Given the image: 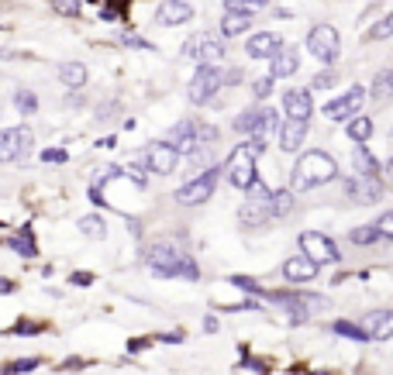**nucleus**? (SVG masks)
<instances>
[{
    "label": "nucleus",
    "instance_id": "13",
    "mask_svg": "<svg viewBox=\"0 0 393 375\" xmlns=\"http://www.w3.org/2000/svg\"><path fill=\"white\" fill-rule=\"evenodd\" d=\"M366 103V90L362 87H352L349 94L335 96L331 103H324V117L328 121H352V117H359V107Z\"/></svg>",
    "mask_w": 393,
    "mask_h": 375
},
{
    "label": "nucleus",
    "instance_id": "40",
    "mask_svg": "<svg viewBox=\"0 0 393 375\" xmlns=\"http://www.w3.org/2000/svg\"><path fill=\"white\" fill-rule=\"evenodd\" d=\"M266 141H269V138H249V141H245L242 148H245V152H249L252 159H259V155L266 152Z\"/></svg>",
    "mask_w": 393,
    "mask_h": 375
},
{
    "label": "nucleus",
    "instance_id": "12",
    "mask_svg": "<svg viewBox=\"0 0 393 375\" xmlns=\"http://www.w3.org/2000/svg\"><path fill=\"white\" fill-rule=\"evenodd\" d=\"M183 55L196 59L200 66H214V62L224 59V42L214 38V35H207V31H200V35H194V38L183 45Z\"/></svg>",
    "mask_w": 393,
    "mask_h": 375
},
{
    "label": "nucleus",
    "instance_id": "34",
    "mask_svg": "<svg viewBox=\"0 0 393 375\" xmlns=\"http://www.w3.org/2000/svg\"><path fill=\"white\" fill-rule=\"evenodd\" d=\"M14 107H17L21 114H35V110H38V96L31 94V90H17V94H14Z\"/></svg>",
    "mask_w": 393,
    "mask_h": 375
},
{
    "label": "nucleus",
    "instance_id": "29",
    "mask_svg": "<svg viewBox=\"0 0 393 375\" xmlns=\"http://www.w3.org/2000/svg\"><path fill=\"white\" fill-rule=\"evenodd\" d=\"M10 248L17 252V255H24V259H35L38 255V248H35V238H31V227H24L17 238H10Z\"/></svg>",
    "mask_w": 393,
    "mask_h": 375
},
{
    "label": "nucleus",
    "instance_id": "23",
    "mask_svg": "<svg viewBox=\"0 0 393 375\" xmlns=\"http://www.w3.org/2000/svg\"><path fill=\"white\" fill-rule=\"evenodd\" d=\"M59 80H62L69 90H76V87L87 83V66H83V62H62V66H59Z\"/></svg>",
    "mask_w": 393,
    "mask_h": 375
},
{
    "label": "nucleus",
    "instance_id": "35",
    "mask_svg": "<svg viewBox=\"0 0 393 375\" xmlns=\"http://www.w3.org/2000/svg\"><path fill=\"white\" fill-rule=\"evenodd\" d=\"M335 83H338V73H335V69H328V73H317L310 87H314V90H331Z\"/></svg>",
    "mask_w": 393,
    "mask_h": 375
},
{
    "label": "nucleus",
    "instance_id": "11",
    "mask_svg": "<svg viewBox=\"0 0 393 375\" xmlns=\"http://www.w3.org/2000/svg\"><path fill=\"white\" fill-rule=\"evenodd\" d=\"M35 148L31 128H3L0 131V162H17Z\"/></svg>",
    "mask_w": 393,
    "mask_h": 375
},
{
    "label": "nucleus",
    "instance_id": "15",
    "mask_svg": "<svg viewBox=\"0 0 393 375\" xmlns=\"http://www.w3.org/2000/svg\"><path fill=\"white\" fill-rule=\"evenodd\" d=\"M194 17V7L187 3V0H166V3H159V10H156V21L162 24V28H180V24H187Z\"/></svg>",
    "mask_w": 393,
    "mask_h": 375
},
{
    "label": "nucleus",
    "instance_id": "22",
    "mask_svg": "<svg viewBox=\"0 0 393 375\" xmlns=\"http://www.w3.org/2000/svg\"><path fill=\"white\" fill-rule=\"evenodd\" d=\"M352 162H356V169H359L362 180H380V162L373 159V152H369L366 145H359V148L352 152Z\"/></svg>",
    "mask_w": 393,
    "mask_h": 375
},
{
    "label": "nucleus",
    "instance_id": "20",
    "mask_svg": "<svg viewBox=\"0 0 393 375\" xmlns=\"http://www.w3.org/2000/svg\"><path fill=\"white\" fill-rule=\"evenodd\" d=\"M303 138H307V121H283V128H280V148L283 152L294 155L303 145Z\"/></svg>",
    "mask_w": 393,
    "mask_h": 375
},
{
    "label": "nucleus",
    "instance_id": "25",
    "mask_svg": "<svg viewBox=\"0 0 393 375\" xmlns=\"http://www.w3.org/2000/svg\"><path fill=\"white\" fill-rule=\"evenodd\" d=\"M331 331H335V334H342V338H349V341H362V345L369 341V331H366L362 324H352V320H335V324H331Z\"/></svg>",
    "mask_w": 393,
    "mask_h": 375
},
{
    "label": "nucleus",
    "instance_id": "28",
    "mask_svg": "<svg viewBox=\"0 0 393 375\" xmlns=\"http://www.w3.org/2000/svg\"><path fill=\"white\" fill-rule=\"evenodd\" d=\"M349 241H352V245H376V241H383V238H380V227H376V224H362V227L349 231Z\"/></svg>",
    "mask_w": 393,
    "mask_h": 375
},
{
    "label": "nucleus",
    "instance_id": "26",
    "mask_svg": "<svg viewBox=\"0 0 393 375\" xmlns=\"http://www.w3.org/2000/svg\"><path fill=\"white\" fill-rule=\"evenodd\" d=\"M76 227H80L87 238H94V241H100V238L107 234V224H103V217H97V213H90V217H80V220H76Z\"/></svg>",
    "mask_w": 393,
    "mask_h": 375
},
{
    "label": "nucleus",
    "instance_id": "41",
    "mask_svg": "<svg viewBox=\"0 0 393 375\" xmlns=\"http://www.w3.org/2000/svg\"><path fill=\"white\" fill-rule=\"evenodd\" d=\"M121 42H124V45H135V49H156L152 42H145L142 35H131V31H128V35H121Z\"/></svg>",
    "mask_w": 393,
    "mask_h": 375
},
{
    "label": "nucleus",
    "instance_id": "31",
    "mask_svg": "<svg viewBox=\"0 0 393 375\" xmlns=\"http://www.w3.org/2000/svg\"><path fill=\"white\" fill-rule=\"evenodd\" d=\"M369 42H383V38H393V10L387 17H380L373 28H369V35H366Z\"/></svg>",
    "mask_w": 393,
    "mask_h": 375
},
{
    "label": "nucleus",
    "instance_id": "3",
    "mask_svg": "<svg viewBox=\"0 0 393 375\" xmlns=\"http://www.w3.org/2000/svg\"><path fill=\"white\" fill-rule=\"evenodd\" d=\"M145 262H149V269H152L156 276L169 279V276H183L187 252H183L176 241H169V238H159L156 245H149V248H145Z\"/></svg>",
    "mask_w": 393,
    "mask_h": 375
},
{
    "label": "nucleus",
    "instance_id": "24",
    "mask_svg": "<svg viewBox=\"0 0 393 375\" xmlns=\"http://www.w3.org/2000/svg\"><path fill=\"white\" fill-rule=\"evenodd\" d=\"M345 131H349V138H352V141H359V145H366V141L373 138V121L359 114V117H352V121L345 124Z\"/></svg>",
    "mask_w": 393,
    "mask_h": 375
},
{
    "label": "nucleus",
    "instance_id": "32",
    "mask_svg": "<svg viewBox=\"0 0 393 375\" xmlns=\"http://www.w3.org/2000/svg\"><path fill=\"white\" fill-rule=\"evenodd\" d=\"M38 365H42V358H35V355H31V358H17V362L3 365L0 372H3V375H24V372H35Z\"/></svg>",
    "mask_w": 393,
    "mask_h": 375
},
{
    "label": "nucleus",
    "instance_id": "2",
    "mask_svg": "<svg viewBox=\"0 0 393 375\" xmlns=\"http://www.w3.org/2000/svg\"><path fill=\"white\" fill-rule=\"evenodd\" d=\"M166 141H169L173 148L187 152V155H203V152L217 141V128H214V124H203V121H196V117H183V121L166 134Z\"/></svg>",
    "mask_w": 393,
    "mask_h": 375
},
{
    "label": "nucleus",
    "instance_id": "9",
    "mask_svg": "<svg viewBox=\"0 0 393 375\" xmlns=\"http://www.w3.org/2000/svg\"><path fill=\"white\" fill-rule=\"evenodd\" d=\"M224 176H228V183L235 189H249L259 183V173H256V159L245 152V148H235L231 152V159L224 162Z\"/></svg>",
    "mask_w": 393,
    "mask_h": 375
},
{
    "label": "nucleus",
    "instance_id": "14",
    "mask_svg": "<svg viewBox=\"0 0 393 375\" xmlns=\"http://www.w3.org/2000/svg\"><path fill=\"white\" fill-rule=\"evenodd\" d=\"M283 49H287V45H283V38H280L276 31H256V35L245 42V55H252V59H276Z\"/></svg>",
    "mask_w": 393,
    "mask_h": 375
},
{
    "label": "nucleus",
    "instance_id": "37",
    "mask_svg": "<svg viewBox=\"0 0 393 375\" xmlns=\"http://www.w3.org/2000/svg\"><path fill=\"white\" fill-rule=\"evenodd\" d=\"M231 286H238V289H245V293H256V296H262V286L256 279H249V276H231Z\"/></svg>",
    "mask_w": 393,
    "mask_h": 375
},
{
    "label": "nucleus",
    "instance_id": "38",
    "mask_svg": "<svg viewBox=\"0 0 393 375\" xmlns=\"http://www.w3.org/2000/svg\"><path fill=\"white\" fill-rule=\"evenodd\" d=\"M376 227H380V238H383V241H393V210H387V213L376 220Z\"/></svg>",
    "mask_w": 393,
    "mask_h": 375
},
{
    "label": "nucleus",
    "instance_id": "6",
    "mask_svg": "<svg viewBox=\"0 0 393 375\" xmlns=\"http://www.w3.org/2000/svg\"><path fill=\"white\" fill-rule=\"evenodd\" d=\"M307 49H310V55H314L317 62L331 66V62H338V55H342V38H338V31H335L331 24H314L310 35H307Z\"/></svg>",
    "mask_w": 393,
    "mask_h": 375
},
{
    "label": "nucleus",
    "instance_id": "18",
    "mask_svg": "<svg viewBox=\"0 0 393 375\" xmlns=\"http://www.w3.org/2000/svg\"><path fill=\"white\" fill-rule=\"evenodd\" d=\"M362 327L369 331V341H390L393 338V310H376L362 320Z\"/></svg>",
    "mask_w": 393,
    "mask_h": 375
},
{
    "label": "nucleus",
    "instance_id": "42",
    "mask_svg": "<svg viewBox=\"0 0 393 375\" xmlns=\"http://www.w3.org/2000/svg\"><path fill=\"white\" fill-rule=\"evenodd\" d=\"M42 162H66V152L52 148V152H42Z\"/></svg>",
    "mask_w": 393,
    "mask_h": 375
},
{
    "label": "nucleus",
    "instance_id": "44",
    "mask_svg": "<svg viewBox=\"0 0 393 375\" xmlns=\"http://www.w3.org/2000/svg\"><path fill=\"white\" fill-rule=\"evenodd\" d=\"M0 293H3V296H7V293H14V282H10V279H0Z\"/></svg>",
    "mask_w": 393,
    "mask_h": 375
},
{
    "label": "nucleus",
    "instance_id": "39",
    "mask_svg": "<svg viewBox=\"0 0 393 375\" xmlns=\"http://www.w3.org/2000/svg\"><path fill=\"white\" fill-rule=\"evenodd\" d=\"M273 83H276L273 76H262V80H259V83L252 87V94H256V100H266V96L273 94Z\"/></svg>",
    "mask_w": 393,
    "mask_h": 375
},
{
    "label": "nucleus",
    "instance_id": "1",
    "mask_svg": "<svg viewBox=\"0 0 393 375\" xmlns=\"http://www.w3.org/2000/svg\"><path fill=\"white\" fill-rule=\"evenodd\" d=\"M338 180V162L328 155V152H303L296 159L294 173H290V189L294 193H307V189H317V186H328Z\"/></svg>",
    "mask_w": 393,
    "mask_h": 375
},
{
    "label": "nucleus",
    "instance_id": "33",
    "mask_svg": "<svg viewBox=\"0 0 393 375\" xmlns=\"http://www.w3.org/2000/svg\"><path fill=\"white\" fill-rule=\"evenodd\" d=\"M266 3H269V0H224V7H228V10H242V14H249V17H252V14H259Z\"/></svg>",
    "mask_w": 393,
    "mask_h": 375
},
{
    "label": "nucleus",
    "instance_id": "45",
    "mask_svg": "<svg viewBox=\"0 0 393 375\" xmlns=\"http://www.w3.org/2000/svg\"><path fill=\"white\" fill-rule=\"evenodd\" d=\"M238 80H242V73H238V69H231V73L224 76V83H238Z\"/></svg>",
    "mask_w": 393,
    "mask_h": 375
},
{
    "label": "nucleus",
    "instance_id": "30",
    "mask_svg": "<svg viewBox=\"0 0 393 375\" xmlns=\"http://www.w3.org/2000/svg\"><path fill=\"white\" fill-rule=\"evenodd\" d=\"M369 94H373V100H380V103H383V100H390V96H393V87H390V69L376 73V80H373V90H369Z\"/></svg>",
    "mask_w": 393,
    "mask_h": 375
},
{
    "label": "nucleus",
    "instance_id": "27",
    "mask_svg": "<svg viewBox=\"0 0 393 375\" xmlns=\"http://www.w3.org/2000/svg\"><path fill=\"white\" fill-rule=\"evenodd\" d=\"M269 210H273V217H287V213L294 210V189H276Z\"/></svg>",
    "mask_w": 393,
    "mask_h": 375
},
{
    "label": "nucleus",
    "instance_id": "16",
    "mask_svg": "<svg viewBox=\"0 0 393 375\" xmlns=\"http://www.w3.org/2000/svg\"><path fill=\"white\" fill-rule=\"evenodd\" d=\"M317 272H321V265L310 262L303 252L283 262V276H287V282H296V286H300V282H314L317 279Z\"/></svg>",
    "mask_w": 393,
    "mask_h": 375
},
{
    "label": "nucleus",
    "instance_id": "17",
    "mask_svg": "<svg viewBox=\"0 0 393 375\" xmlns=\"http://www.w3.org/2000/svg\"><path fill=\"white\" fill-rule=\"evenodd\" d=\"M283 110H287V117L290 121H310V114H314V100H310V90H287L283 94Z\"/></svg>",
    "mask_w": 393,
    "mask_h": 375
},
{
    "label": "nucleus",
    "instance_id": "47",
    "mask_svg": "<svg viewBox=\"0 0 393 375\" xmlns=\"http://www.w3.org/2000/svg\"><path fill=\"white\" fill-rule=\"evenodd\" d=\"M390 87H393V69H390Z\"/></svg>",
    "mask_w": 393,
    "mask_h": 375
},
{
    "label": "nucleus",
    "instance_id": "5",
    "mask_svg": "<svg viewBox=\"0 0 393 375\" xmlns=\"http://www.w3.org/2000/svg\"><path fill=\"white\" fill-rule=\"evenodd\" d=\"M276 124H280V117H276L273 107H249V110H242L235 117L231 128L238 134H249V138H269L276 131Z\"/></svg>",
    "mask_w": 393,
    "mask_h": 375
},
{
    "label": "nucleus",
    "instance_id": "46",
    "mask_svg": "<svg viewBox=\"0 0 393 375\" xmlns=\"http://www.w3.org/2000/svg\"><path fill=\"white\" fill-rule=\"evenodd\" d=\"M387 176H390V183H393V159H390V166H387Z\"/></svg>",
    "mask_w": 393,
    "mask_h": 375
},
{
    "label": "nucleus",
    "instance_id": "10",
    "mask_svg": "<svg viewBox=\"0 0 393 375\" xmlns=\"http://www.w3.org/2000/svg\"><path fill=\"white\" fill-rule=\"evenodd\" d=\"M142 159H145V169H149V173L169 176V173H176V166H180V148H173L169 141H149Z\"/></svg>",
    "mask_w": 393,
    "mask_h": 375
},
{
    "label": "nucleus",
    "instance_id": "4",
    "mask_svg": "<svg viewBox=\"0 0 393 375\" xmlns=\"http://www.w3.org/2000/svg\"><path fill=\"white\" fill-rule=\"evenodd\" d=\"M221 173H224L221 166H207L203 173H196L194 180H187L183 186L176 189V203L180 207H200V203H207L214 196V189H217V176Z\"/></svg>",
    "mask_w": 393,
    "mask_h": 375
},
{
    "label": "nucleus",
    "instance_id": "36",
    "mask_svg": "<svg viewBox=\"0 0 393 375\" xmlns=\"http://www.w3.org/2000/svg\"><path fill=\"white\" fill-rule=\"evenodd\" d=\"M52 7L66 17H80V0H52Z\"/></svg>",
    "mask_w": 393,
    "mask_h": 375
},
{
    "label": "nucleus",
    "instance_id": "21",
    "mask_svg": "<svg viewBox=\"0 0 393 375\" xmlns=\"http://www.w3.org/2000/svg\"><path fill=\"white\" fill-rule=\"evenodd\" d=\"M249 24H252L249 14H242V10H228V14L221 17V35H224V38H238V35L249 31Z\"/></svg>",
    "mask_w": 393,
    "mask_h": 375
},
{
    "label": "nucleus",
    "instance_id": "19",
    "mask_svg": "<svg viewBox=\"0 0 393 375\" xmlns=\"http://www.w3.org/2000/svg\"><path fill=\"white\" fill-rule=\"evenodd\" d=\"M296 69H300V52L296 49H283L276 59H269V76L273 80H287V76H294Z\"/></svg>",
    "mask_w": 393,
    "mask_h": 375
},
{
    "label": "nucleus",
    "instance_id": "43",
    "mask_svg": "<svg viewBox=\"0 0 393 375\" xmlns=\"http://www.w3.org/2000/svg\"><path fill=\"white\" fill-rule=\"evenodd\" d=\"M69 282H73V286H90V282H94V276H90V272H73V276H69Z\"/></svg>",
    "mask_w": 393,
    "mask_h": 375
},
{
    "label": "nucleus",
    "instance_id": "7",
    "mask_svg": "<svg viewBox=\"0 0 393 375\" xmlns=\"http://www.w3.org/2000/svg\"><path fill=\"white\" fill-rule=\"evenodd\" d=\"M221 87H224L221 66H200L194 73V80H190V87H187V96H190L194 107H203V103L214 100V94H217Z\"/></svg>",
    "mask_w": 393,
    "mask_h": 375
},
{
    "label": "nucleus",
    "instance_id": "8",
    "mask_svg": "<svg viewBox=\"0 0 393 375\" xmlns=\"http://www.w3.org/2000/svg\"><path fill=\"white\" fill-rule=\"evenodd\" d=\"M300 252H303L310 262H317V265H338V262H342L338 245H335L331 238H324L321 231H303V234H300Z\"/></svg>",
    "mask_w": 393,
    "mask_h": 375
}]
</instances>
